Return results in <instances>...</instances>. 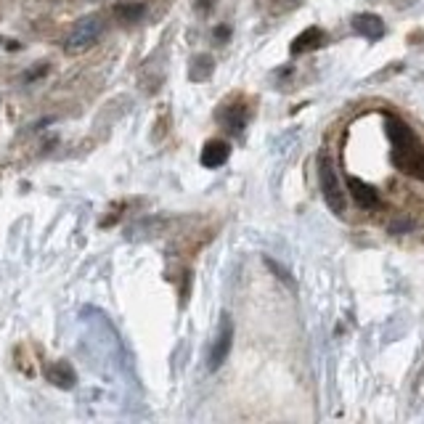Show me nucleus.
Here are the masks:
<instances>
[{
    "mask_svg": "<svg viewBox=\"0 0 424 424\" xmlns=\"http://www.w3.org/2000/svg\"><path fill=\"white\" fill-rule=\"evenodd\" d=\"M99 35H101V19L99 16H85L74 24V30L69 32V38H67V53L69 56H77V53H85L91 51L96 40H99Z\"/></svg>",
    "mask_w": 424,
    "mask_h": 424,
    "instance_id": "1",
    "label": "nucleus"
},
{
    "mask_svg": "<svg viewBox=\"0 0 424 424\" xmlns=\"http://www.w3.org/2000/svg\"><path fill=\"white\" fill-rule=\"evenodd\" d=\"M318 183H321L326 204L340 215V212L345 210V199H342V191H340V181H337V172H334V164L332 160H329V154H321V157H318Z\"/></svg>",
    "mask_w": 424,
    "mask_h": 424,
    "instance_id": "2",
    "label": "nucleus"
},
{
    "mask_svg": "<svg viewBox=\"0 0 424 424\" xmlns=\"http://www.w3.org/2000/svg\"><path fill=\"white\" fill-rule=\"evenodd\" d=\"M231 345H233V323L228 316H223L218 337H215L212 350H210V372H218V369L225 364V358H228V353H231Z\"/></svg>",
    "mask_w": 424,
    "mask_h": 424,
    "instance_id": "3",
    "label": "nucleus"
},
{
    "mask_svg": "<svg viewBox=\"0 0 424 424\" xmlns=\"http://www.w3.org/2000/svg\"><path fill=\"white\" fill-rule=\"evenodd\" d=\"M45 379L56 384V387H61V390H69L77 382V374H74L69 361H53V364L45 366Z\"/></svg>",
    "mask_w": 424,
    "mask_h": 424,
    "instance_id": "4",
    "label": "nucleus"
},
{
    "mask_svg": "<svg viewBox=\"0 0 424 424\" xmlns=\"http://www.w3.org/2000/svg\"><path fill=\"white\" fill-rule=\"evenodd\" d=\"M387 135H390V141H393V152H403V149L419 146L411 128L401 120H387Z\"/></svg>",
    "mask_w": 424,
    "mask_h": 424,
    "instance_id": "5",
    "label": "nucleus"
},
{
    "mask_svg": "<svg viewBox=\"0 0 424 424\" xmlns=\"http://www.w3.org/2000/svg\"><path fill=\"white\" fill-rule=\"evenodd\" d=\"M228 157H231V146L225 141H207L202 149V157H199V162H202L207 170H215V167H221V164H225L228 162Z\"/></svg>",
    "mask_w": 424,
    "mask_h": 424,
    "instance_id": "6",
    "label": "nucleus"
},
{
    "mask_svg": "<svg viewBox=\"0 0 424 424\" xmlns=\"http://www.w3.org/2000/svg\"><path fill=\"white\" fill-rule=\"evenodd\" d=\"M353 30L358 35H364L366 40H379L384 32V24L376 13H358L353 19Z\"/></svg>",
    "mask_w": 424,
    "mask_h": 424,
    "instance_id": "7",
    "label": "nucleus"
},
{
    "mask_svg": "<svg viewBox=\"0 0 424 424\" xmlns=\"http://www.w3.org/2000/svg\"><path fill=\"white\" fill-rule=\"evenodd\" d=\"M347 189L355 196V202L361 204V207H366V210H374L379 204V194L374 191L369 183L358 181V178H347Z\"/></svg>",
    "mask_w": 424,
    "mask_h": 424,
    "instance_id": "8",
    "label": "nucleus"
},
{
    "mask_svg": "<svg viewBox=\"0 0 424 424\" xmlns=\"http://www.w3.org/2000/svg\"><path fill=\"white\" fill-rule=\"evenodd\" d=\"M323 40V32L318 30V27H308V30L303 32V35H297L292 43V53L297 56V53H305V51H313V48H318Z\"/></svg>",
    "mask_w": 424,
    "mask_h": 424,
    "instance_id": "9",
    "label": "nucleus"
},
{
    "mask_svg": "<svg viewBox=\"0 0 424 424\" xmlns=\"http://www.w3.org/2000/svg\"><path fill=\"white\" fill-rule=\"evenodd\" d=\"M218 120L225 122L233 133H242L244 128V120H247V109H244L242 104H233V106H223L218 111Z\"/></svg>",
    "mask_w": 424,
    "mask_h": 424,
    "instance_id": "10",
    "label": "nucleus"
},
{
    "mask_svg": "<svg viewBox=\"0 0 424 424\" xmlns=\"http://www.w3.org/2000/svg\"><path fill=\"white\" fill-rule=\"evenodd\" d=\"M212 74V56H207V53H202V56H196V59L191 61V69H189V77H191L194 82H202L204 77H210Z\"/></svg>",
    "mask_w": 424,
    "mask_h": 424,
    "instance_id": "11",
    "label": "nucleus"
},
{
    "mask_svg": "<svg viewBox=\"0 0 424 424\" xmlns=\"http://www.w3.org/2000/svg\"><path fill=\"white\" fill-rule=\"evenodd\" d=\"M114 13H117V19H122V21H138V16L143 13V6L141 3H133V6H117L114 9Z\"/></svg>",
    "mask_w": 424,
    "mask_h": 424,
    "instance_id": "12",
    "label": "nucleus"
},
{
    "mask_svg": "<svg viewBox=\"0 0 424 424\" xmlns=\"http://www.w3.org/2000/svg\"><path fill=\"white\" fill-rule=\"evenodd\" d=\"M263 260H265V265H268V268H271V271L276 273V276H279V279H281L284 284H289V286H292V273L286 271V268H284L281 263H276L273 257H263Z\"/></svg>",
    "mask_w": 424,
    "mask_h": 424,
    "instance_id": "13",
    "label": "nucleus"
},
{
    "mask_svg": "<svg viewBox=\"0 0 424 424\" xmlns=\"http://www.w3.org/2000/svg\"><path fill=\"white\" fill-rule=\"evenodd\" d=\"M215 35H218V38H228V30H225V27H218Z\"/></svg>",
    "mask_w": 424,
    "mask_h": 424,
    "instance_id": "14",
    "label": "nucleus"
}]
</instances>
